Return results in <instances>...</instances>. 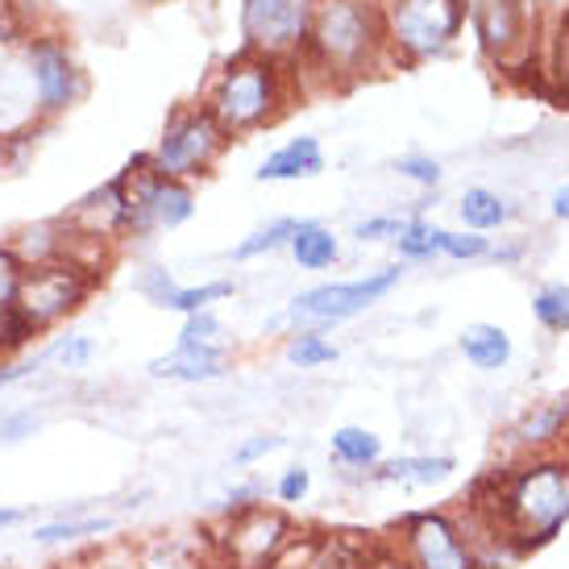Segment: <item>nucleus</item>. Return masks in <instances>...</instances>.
Wrapping results in <instances>:
<instances>
[{
	"mask_svg": "<svg viewBox=\"0 0 569 569\" xmlns=\"http://www.w3.org/2000/svg\"><path fill=\"white\" fill-rule=\"evenodd\" d=\"M325 83H358L387 67V17L382 0H308V33L296 54Z\"/></svg>",
	"mask_w": 569,
	"mask_h": 569,
	"instance_id": "f257e3e1",
	"label": "nucleus"
},
{
	"mask_svg": "<svg viewBox=\"0 0 569 569\" xmlns=\"http://www.w3.org/2000/svg\"><path fill=\"white\" fill-rule=\"evenodd\" d=\"M499 520L507 523L520 553H537L553 545L569 523V449L540 458L507 461L503 470L478 478Z\"/></svg>",
	"mask_w": 569,
	"mask_h": 569,
	"instance_id": "f03ea898",
	"label": "nucleus"
},
{
	"mask_svg": "<svg viewBox=\"0 0 569 569\" xmlns=\"http://www.w3.org/2000/svg\"><path fill=\"white\" fill-rule=\"evenodd\" d=\"M287 100H291V88H287L283 63L241 50L217 71V80L204 96V109L217 117V126L229 138H241L262 126H274L283 117Z\"/></svg>",
	"mask_w": 569,
	"mask_h": 569,
	"instance_id": "7ed1b4c3",
	"label": "nucleus"
},
{
	"mask_svg": "<svg viewBox=\"0 0 569 569\" xmlns=\"http://www.w3.org/2000/svg\"><path fill=\"white\" fill-rule=\"evenodd\" d=\"M208 545H212L217 569H270L291 553L296 520L279 503H253L246 511L221 516Z\"/></svg>",
	"mask_w": 569,
	"mask_h": 569,
	"instance_id": "20e7f679",
	"label": "nucleus"
},
{
	"mask_svg": "<svg viewBox=\"0 0 569 569\" xmlns=\"http://www.w3.org/2000/svg\"><path fill=\"white\" fill-rule=\"evenodd\" d=\"M100 283H104V274L76 262V258L50 262V267H30L17 274L13 308L47 337L50 329H59L63 320L76 317Z\"/></svg>",
	"mask_w": 569,
	"mask_h": 569,
	"instance_id": "39448f33",
	"label": "nucleus"
},
{
	"mask_svg": "<svg viewBox=\"0 0 569 569\" xmlns=\"http://www.w3.org/2000/svg\"><path fill=\"white\" fill-rule=\"evenodd\" d=\"M229 133L217 126V117L204 104H179L162 126V138L150 150V167L167 179L179 183H196L212 174V167L221 162V154L229 150Z\"/></svg>",
	"mask_w": 569,
	"mask_h": 569,
	"instance_id": "423d86ee",
	"label": "nucleus"
},
{
	"mask_svg": "<svg viewBox=\"0 0 569 569\" xmlns=\"http://www.w3.org/2000/svg\"><path fill=\"white\" fill-rule=\"evenodd\" d=\"M21 59H26L33 96H38V117L47 126L67 117L88 96V71L80 67L63 30H54V26L33 30V38L21 47Z\"/></svg>",
	"mask_w": 569,
	"mask_h": 569,
	"instance_id": "0eeeda50",
	"label": "nucleus"
},
{
	"mask_svg": "<svg viewBox=\"0 0 569 569\" xmlns=\"http://www.w3.org/2000/svg\"><path fill=\"white\" fill-rule=\"evenodd\" d=\"M382 17L391 54L420 63L453 47L466 21V0H382Z\"/></svg>",
	"mask_w": 569,
	"mask_h": 569,
	"instance_id": "6e6552de",
	"label": "nucleus"
},
{
	"mask_svg": "<svg viewBox=\"0 0 569 569\" xmlns=\"http://www.w3.org/2000/svg\"><path fill=\"white\" fill-rule=\"evenodd\" d=\"M403 279V267H379L362 274V279H346V283H320L300 291L287 303L283 320H291L296 329H329V325H346V320L362 317L366 308H375L382 296H391Z\"/></svg>",
	"mask_w": 569,
	"mask_h": 569,
	"instance_id": "1a4fd4ad",
	"label": "nucleus"
},
{
	"mask_svg": "<svg viewBox=\"0 0 569 569\" xmlns=\"http://www.w3.org/2000/svg\"><path fill=\"white\" fill-rule=\"evenodd\" d=\"M129 174V229L126 241H142L150 233H171L196 217V188L167 179L150 167V154H133L126 162Z\"/></svg>",
	"mask_w": 569,
	"mask_h": 569,
	"instance_id": "9d476101",
	"label": "nucleus"
},
{
	"mask_svg": "<svg viewBox=\"0 0 569 569\" xmlns=\"http://www.w3.org/2000/svg\"><path fill=\"white\" fill-rule=\"evenodd\" d=\"M396 553L408 569H478L475 549L461 532L453 507L408 511L391 532Z\"/></svg>",
	"mask_w": 569,
	"mask_h": 569,
	"instance_id": "9b49d317",
	"label": "nucleus"
},
{
	"mask_svg": "<svg viewBox=\"0 0 569 569\" xmlns=\"http://www.w3.org/2000/svg\"><path fill=\"white\" fill-rule=\"evenodd\" d=\"M246 50L267 59H296L308 33V0H241Z\"/></svg>",
	"mask_w": 569,
	"mask_h": 569,
	"instance_id": "f8f14e48",
	"label": "nucleus"
},
{
	"mask_svg": "<svg viewBox=\"0 0 569 569\" xmlns=\"http://www.w3.org/2000/svg\"><path fill=\"white\" fill-rule=\"evenodd\" d=\"M466 13L478 33V47L495 63L516 67L532 59V38H528L532 4L528 0H466Z\"/></svg>",
	"mask_w": 569,
	"mask_h": 569,
	"instance_id": "ddd939ff",
	"label": "nucleus"
},
{
	"mask_svg": "<svg viewBox=\"0 0 569 569\" xmlns=\"http://www.w3.org/2000/svg\"><path fill=\"white\" fill-rule=\"evenodd\" d=\"M67 217H71V224L83 229V233L109 241V246H121L129 229V174L117 171L112 179H104L100 188L80 196Z\"/></svg>",
	"mask_w": 569,
	"mask_h": 569,
	"instance_id": "4468645a",
	"label": "nucleus"
},
{
	"mask_svg": "<svg viewBox=\"0 0 569 569\" xmlns=\"http://www.w3.org/2000/svg\"><path fill=\"white\" fill-rule=\"evenodd\" d=\"M138 291H142L154 308H167V312H179V317H196V312H208V308H217V303L233 300V296H238V283H233V279H208V283L179 287L167 267H146L142 274H138Z\"/></svg>",
	"mask_w": 569,
	"mask_h": 569,
	"instance_id": "2eb2a0df",
	"label": "nucleus"
},
{
	"mask_svg": "<svg viewBox=\"0 0 569 569\" xmlns=\"http://www.w3.org/2000/svg\"><path fill=\"white\" fill-rule=\"evenodd\" d=\"M566 441H569V399L532 403L516 425L507 428V437H503L511 461L540 458V453H561Z\"/></svg>",
	"mask_w": 569,
	"mask_h": 569,
	"instance_id": "dca6fc26",
	"label": "nucleus"
},
{
	"mask_svg": "<svg viewBox=\"0 0 569 569\" xmlns=\"http://www.w3.org/2000/svg\"><path fill=\"white\" fill-rule=\"evenodd\" d=\"M80 229L71 224V217H50V221H33L21 224L4 238V250L17 258V267L30 270V267H50V262H67L76 258L80 250Z\"/></svg>",
	"mask_w": 569,
	"mask_h": 569,
	"instance_id": "f3484780",
	"label": "nucleus"
},
{
	"mask_svg": "<svg viewBox=\"0 0 569 569\" xmlns=\"http://www.w3.org/2000/svg\"><path fill=\"white\" fill-rule=\"evenodd\" d=\"M126 569H208L212 566V545L204 532H159L150 540L126 545Z\"/></svg>",
	"mask_w": 569,
	"mask_h": 569,
	"instance_id": "a211bd4d",
	"label": "nucleus"
},
{
	"mask_svg": "<svg viewBox=\"0 0 569 569\" xmlns=\"http://www.w3.org/2000/svg\"><path fill=\"white\" fill-rule=\"evenodd\" d=\"M33 126H47L38 117V96H33L30 71L21 50H0V138H17Z\"/></svg>",
	"mask_w": 569,
	"mask_h": 569,
	"instance_id": "6ab92c4d",
	"label": "nucleus"
},
{
	"mask_svg": "<svg viewBox=\"0 0 569 569\" xmlns=\"http://www.w3.org/2000/svg\"><path fill=\"white\" fill-rule=\"evenodd\" d=\"M146 375L159 382H183V387H204V382H221L229 375V346H174L146 366Z\"/></svg>",
	"mask_w": 569,
	"mask_h": 569,
	"instance_id": "aec40b11",
	"label": "nucleus"
},
{
	"mask_svg": "<svg viewBox=\"0 0 569 569\" xmlns=\"http://www.w3.org/2000/svg\"><path fill=\"white\" fill-rule=\"evenodd\" d=\"M458 461L449 453H403V458H382L366 482H382V487H408V490H425V487H441L445 478H453Z\"/></svg>",
	"mask_w": 569,
	"mask_h": 569,
	"instance_id": "412c9836",
	"label": "nucleus"
},
{
	"mask_svg": "<svg viewBox=\"0 0 569 569\" xmlns=\"http://www.w3.org/2000/svg\"><path fill=\"white\" fill-rule=\"evenodd\" d=\"M320 171H325V150L312 133H300L258 162L253 179L258 183H300V179H317Z\"/></svg>",
	"mask_w": 569,
	"mask_h": 569,
	"instance_id": "4be33fe9",
	"label": "nucleus"
},
{
	"mask_svg": "<svg viewBox=\"0 0 569 569\" xmlns=\"http://www.w3.org/2000/svg\"><path fill=\"white\" fill-rule=\"evenodd\" d=\"M117 528V516L109 511H67L59 520L33 523L30 540L38 549H71V545H83V540H100Z\"/></svg>",
	"mask_w": 569,
	"mask_h": 569,
	"instance_id": "5701e85b",
	"label": "nucleus"
},
{
	"mask_svg": "<svg viewBox=\"0 0 569 569\" xmlns=\"http://www.w3.org/2000/svg\"><path fill=\"white\" fill-rule=\"evenodd\" d=\"M329 453L349 478L366 482V475L382 461V437L362 425H341V428H332Z\"/></svg>",
	"mask_w": 569,
	"mask_h": 569,
	"instance_id": "b1692460",
	"label": "nucleus"
},
{
	"mask_svg": "<svg viewBox=\"0 0 569 569\" xmlns=\"http://www.w3.org/2000/svg\"><path fill=\"white\" fill-rule=\"evenodd\" d=\"M287 250H291V258H296L300 270H332L341 262V241H337V233H332L329 224H320V221L296 224Z\"/></svg>",
	"mask_w": 569,
	"mask_h": 569,
	"instance_id": "393cba45",
	"label": "nucleus"
},
{
	"mask_svg": "<svg viewBox=\"0 0 569 569\" xmlns=\"http://www.w3.org/2000/svg\"><path fill=\"white\" fill-rule=\"evenodd\" d=\"M458 349L466 353V362L475 366V370H503L511 362V337H507V329L487 325V320L466 325L458 337Z\"/></svg>",
	"mask_w": 569,
	"mask_h": 569,
	"instance_id": "a878e982",
	"label": "nucleus"
},
{
	"mask_svg": "<svg viewBox=\"0 0 569 569\" xmlns=\"http://www.w3.org/2000/svg\"><path fill=\"white\" fill-rule=\"evenodd\" d=\"M458 212H461V221H466L470 233H490V229H503V224L511 221V204H507L499 191H490V188L466 191Z\"/></svg>",
	"mask_w": 569,
	"mask_h": 569,
	"instance_id": "bb28decb",
	"label": "nucleus"
},
{
	"mask_svg": "<svg viewBox=\"0 0 569 569\" xmlns=\"http://www.w3.org/2000/svg\"><path fill=\"white\" fill-rule=\"evenodd\" d=\"M96 358V341L88 332H63V337H54L50 346L38 349V362L42 370H88Z\"/></svg>",
	"mask_w": 569,
	"mask_h": 569,
	"instance_id": "cd10ccee",
	"label": "nucleus"
},
{
	"mask_svg": "<svg viewBox=\"0 0 569 569\" xmlns=\"http://www.w3.org/2000/svg\"><path fill=\"white\" fill-rule=\"evenodd\" d=\"M283 358L291 366H300V370H320V366L337 362L341 349H337V341L325 337V329H296L291 337H287Z\"/></svg>",
	"mask_w": 569,
	"mask_h": 569,
	"instance_id": "c85d7f7f",
	"label": "nucleus"
},
{
	"mask_svg": "<svg viewBox=\"0 0 569 569\" xmlns=\"http://www.w3.org/2000/svg\"><path fill=\"white\" fill-rule=\"evenodd\" d=\"M362 540L349 537H312L308 545V557H303V569H362Z\"/></svg>",
	"mask_w": 569,
	"mask_h": 569,
	"instance_id": "c756f323",
	"label": "nucleus"
},
{
	"mask_svg": "<svg viewBox=\"0 0 569 569\" xmlns=\"http://www.w3.org/2000/svg\"><path fill=\"white\" fill-rule=\"evenodd\" d=\"M441 238H445L441 224L425 221V217H408L396 233V250L408 262H428V258H441Z\"/></svg>",
	"mask_w": 569,
	"mask_h": 569,
	"instance_id": "7c9ffc66",
	"label": "nucleus"
},
{
	"mask_svg": "<svg viewBox=\"0 0 569 569\" xmlns=\"http://www.w3.org/2000/svg\"><path fill=\"white\" fill-rule=\"evenodd\" d=\"M33 30H42V21L30 0H0V50H21Z\"/></svg>",
	"mask_w": 569,
	"mask_h": 569,
	"instance_id": "2f4dec72",
	"label": "nucleus"
},
{
	"mask_svg": "<svg viewBox=\"0 0 569 569\" xmlns=\"http://www.w3.org/2000/svg\"><path fill=\"white\" fill-rule=\"evenodd\" d=\"M296 224H300L296 217H279V221L253 229L250 238L233 246V262H250V258H262V253L287 250V241H291V233H296Z\"/></svg>",
	"mask_w": 569,
	"mask_h": 569,
	"instance_id": "473e14b6",
	"label": "nucleus"
},
{
	"mask_svg": "<svg viewBox=\"0 0 569 569\" xmlns=\"http://www.w3.org/2000/svg\"><path fill=\"white\" fill-rule=\"evenodd\" d=\"M532 317L540 320V329L569 332V283L537 287V296H532Z\"/></svg>",
	"mask_w": 569,
	"mask_h": 569,
	"instance_id": "72a5a7b5",
	"label": "nucleus"
},
{
	"mask_svg": "<svg viewBox=\"0 0 569 569\" xmlns=\"http://www.w3.org/2000/svg\"><path fill=\"white\" fill-rule=\"evenodd\" d=\"M174 346H188V349H200V346H229L224 341V325L221 317L208 308V312H196V317H183L179 325V341Z\"/></svg>",
	"mask_w": 569,
	"mask_h": 569,
	"instance_id": "f704fd0d",
	"label": "nucleus"
},
{
	"mask_svg": "<svg viewBox=\"0 0 569 569\" xmlns=\"http://www.w3.org/2000/svg\"><path fill=\"white\" fill-rule=\"evenodd\" d=\"M38 337H42V332L33 329L17 308H9V312L0 317V362H4V358H17V353H26Z\"/></svg>",
	"mask_w": 569,
	"mask_h": 569,
	"instance_id": "c9c22d12",
	"label": "nucleus"
},
{
	"mask_svg": "<svg viewBox=\"0 0 569 569\" xmlns=\"http://www.w3.org/2000/svg\"><path fill=\"white\" fill-rule=\"evenodd\" d=\"M308 495H312V470L308 466H287L283 475L274 478V499H279V507H300L308 503Z\"/></svg>",
	"mask_w": 569,
	"mask_h": 569,
	"instance_id": "e433bc0d",
	"label": "nucleus"
},
{
	"mask_svg": "<svg viewBox=\"0 0 569 569\" xmlns=\"http://www.w3.org/2000/svg\"><path fill=\"white\" fill-rule=\"evenodd\" d=\"M490 253V241L482 238V233H449L445 229L441 238V258H453V262H475V258H487Z\"/></svg>",
	"mask_w": 569,
	"mask_h": 569,
	"instance_id": "4c0bfd02",
	"label": "nucleus"
},
{
	"mask_svg": "<svg viewBox=\"0 0 569 569\" xmlns=\"http://www.w3.org/2000/svg\"><path fill=\"white\" fill-rule=\"evenodd\" d=\"M274 449H283V437H274V432H258V437H246V441L233 449V466H238V470H250V466H258L262 458H270Z\"/></svg>",
	"mask_w": 569,
	"mask_h": 569,
	"instance_id": "58836bf2",
	"label": "nucleus"
},
{
	"mask_svg": "<svg viewBox=\"0 0 569 569\" xmlns=\"http://www.w3.org/2000/svg\"><path fill=\"white\" fill-rule=\"evenodd\" d=\"M42 428V416L33 408H21V411H9V416H0V445H17L33 437Z\"/></svg>",
	"mask_w": 569,
	"mask_h": 569,
	"instance_id": "ea45409f",
	"label": "nucleus"
},
{
	"mask_svg": "<svg viewBox=\"0 0 569 569\" xmlns=\"http://www.w3.org/2000/svg\"><path fill=\"white\" fill-rule=\"evenodd\" d=\"M396 171L403 179H411V183H420V188H437L441 183V162L428 159V154H403L396 162Z\"/></svg>",
	"mask_w": 569,
	"mask_h": 569,
	"instance_id": "a19ab883",
	"label": "nucleus"
},
{
	"mask_svg": "<svg viewBox=\"0 0 569 569\" xmlns=\"http://www.w3.org/2000/svg\"><path fill=\"white\" fill-rule=\"evenodd\" d=\"M362 569H408V566H403V557L396 553L391 540H366Z\"/></svg>",
	"mask_w": 569,
	"mask_h": 569,
	"instance_id": "79ce46f5",
	"label": "nucleus"
},
{
	"mask_svg": "<svg viewBox=\"0 0 569 569\" xmlns=\"http://www.w3.org/2000/svg\"><path fill=\"white\" fill-rule=\"evenodd\" d=\"M253 503H267V487H262L258 478H250V482H241V487H233L229 495H224V511H221V516L246 511V507H253Z\"/></svg>",
	"mask_w": 569,
	"mask_h": 569,
	"instance_id": "37998d69",
	"label": "nucleus"
},
{
	"mask_svg": "<svg viewBox=\"0 0 569 569\" xmlns=\"http://www.w3.org/2000/svg\"><path fill=\"white\" fill-rule=\"evenodd\" d=\"M17 274H21V267H17V258L9 250H4V241H0V317H4L9 308H13Z\"/></svg>",
	"mask_w": 569,
	"mask_h": 569,
	"instance_id": "c03bdc74",
	"label": "nucleus"
},
{
	"mask_svg": "<svg viewBox=\"0 0 569 569\" xmlns=\"http://www.w3.org/2000/svg\"><path fill=\"white\" fill-rule=\"evenodd\" d=\"M399 217H370V221L353 224V238L358 241H396L399 233Z\"/></svg>",
	"mask_w": 569,
	"mask_h": 569,
	"instance_id": "a18cd8bd",
	"label": "nucleus"
},
{
	"mask_svg": "<svg viewBox=\"0 0 569 569\" xmlns=\"http://www.w3.org/2000/svg\"><path fill=\"white\" fill-rule=\"evenodd\" d=\"M553 76L569 96V17H561V30L553 38Z\"/></svg>",
	"mask_w": 569,
	"mask_h": 569,
	"instance_id": "49530a36",
	"label": "nucleus"
},
{
	"mask_svg": "<svg viewBox=\"0 0 569 569\" xmlns=\"http://www.w3.org/2000/svg\"><path fill=\"white\" fill-rule=\"evenodd\" d=\"M308 545H312V537L303 540V549H300V537H296V545H291V553L279 561V566H270V569H303V557H308Z\"/></svg>",
	"mask_w": 569,
	"mask_h": 569,
	"instance_id": "de8ad7c7",
	"label": "nucleus"
},
{
	"mask_svg": "<svg viewBox=\"0 0 569 569\" xmlns=\"http://www.w3.org/2000/svg\"><path fill=\"white\" fill-rule=\"evenodd\" d=\"M26 516H30L26 507H0V532H4V528H13V523H21Z\"/></svg>",
	"mask_w": 569,
	"mask_h": 569,
	"instance_id": "09e8293b",
	"label": "nucleus"
},
{
	"mask_svg": "<svg viewBox=\"0 0 569 569\" xmlns=\"http://www.w3.org/2000/svg\"><path fill=\"white\" fill-rule=\"evenodd\" d=\"M553 217L569 221V183H566V188H557V191H553Z\"/></svg>",
	"mask_w": 569,
	"mask_h": 569,
	"instance_id": "8fccbe9b",
	"label": "nucleus"
},
{
	"mask_svg": "<svg viewBox=\"0 0 569 569\" xmlns=\"http://www.w3.org/2000/svg\"><path fill=\"white\" fill-rule=\"evenodd\" d=\"M520 253H523L520 246H503V250H490L487 258H490V262H516Z\"/></svg>",
	"mask_w": 569,
	"mask_h": 569,
	"instance_id": "3c124183",
	"label": "nucleus"
},
{
	"mask_svg": "<svg viewBox=\"0 0 569 569\" xmlns=\"http://www.w3.org/2000/svg\"><path fill=\"white\" fill-rule=\"evenodd\" d=\"M13 171V150H9V138H0V174Z\"/></svg>",
	"mask_w": 569,
	"mask_h": 569,
	"instance_id": "603ef678",
	"label": "nucleus"
},
{
	"mask_svg": "<svg viewBox=\"0 0 569 569\" xmlns=\"http://www.w3.org/2000/svg\"><path fill=\"white\" fill-rule=\"evenodd\" d=\"M50 569H92V566H88V561L80 557V561H59V566H50Z\"/></svg>",
	"mask_w": 569,
	"mask_h": 569,
	"instance_id": "864d4df0",
	"label": "nucleus"
},
{
	"mask_svg": "<svg viewBox=\"0 0 569 569\" xmlns=\"http://www.w3.org/2000/svg\"><path fill=\"white\" fill-rule=\"evenodd\" d=\"M0 569H17V566H0Z\"/></svg>",
	"mask_w": 569,
	"mask_h": 569,
	"instance_id": "5fc2aeb1",
	"label": "nucleus"
},
{
	"mask_svg": "<svg viewBox=\"0 0 569 569\" xmlns=\"http://www.w3.org/2000/svg\"><path fill=\"white\" fill-rule=\"evenodd\" d=\"M566 449H569V441H566Z\"/></svg>",
	"mask_w": 569,
	"mask_h": 569,
	"instance_id": "6e6d98bb",
	"label": "nucleus"
}]
</instances>
